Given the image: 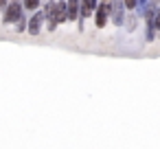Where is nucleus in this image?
<instances>
[{"label":"nucleus","instance_id":"obj_3","mask_svg":"<svg viewBox=\"0 0 160 149\" xmlns=\"http://www.w3.org/2000/svg\"><path fill=\"white\" fill-rule=\"evenodd\" d=\"M24 16L22 2H9L5 13H2V24H18V20Z\"/></svg>","mask_w":160,"mask_h":149},{"label":"nucleus","instance_id":"obj_9","mask_svg":"<svg viewBox=\"0 0 160 149\" xmlns=\"http://www.w3.org/2000/svg\"><path fill=\"white\" fill-rule=\"evenodd\" d=\"M40 7H42V2L40 0H27V2H22V9H27V11H40Z\"/></svg>","mask_w":160,"mask_h":149},{"label":"nucleus","instance_id":"obj_5","mask_svg":"<svg viewBox=\"0 0 160 149\" xmlns=\"http://www.w3.org/2000/svg\"><path fill=\"white\" fill-rule=\"evenodd\" d=\"M44 11L40 9V11H35L31 18H29V24H27V33H31V35H40L42 33V27H44Z\"/></svg>","mask_w":160,"mask_h":149},{"label":"nucleus","instance_id":"obj_11","mask_svg":"<svg viewBox=\"0 0 160 149\" xmlns=\"http://www.w3.org/2000/svg\"><path fill=\"white\" fill-rule=\"evenodd\" d=\"M156 37H160V5L156 9Z\"/></svg>","mask_w":160,"mask_h":149},{"label":"nucleus","instance_id":"obj_4","mask_svg":"<svg viewBox=\"0 0 160 149\" xmlns=\"http://www.w3.org/2000/svg\"><path fill=\"white\" fill-rule=\"evenodd\" d=\"M108 13H110L112 24H116V27H123L127 20V11L123 7V2H108Z\"/></svg>","mask_w":160,"mask_h":149},{"label":"nucleus","instance_id":"obj_6","mask_svg":"<svg viewBox=\"0 0 160 149\" xmlns=\"http://www.w3.org/2000/svg\"><path fill=\"white\" fill-rule=\"evenodd\" d=\"M94 27L97 29H105V24L110 22V13H108V2H99L97 11H94Z\"/></svg>","mask_w":160,"mask_h":149},{"label":"nucleus","instance_id":"obj_7","mask_svg":"<svg viewBox=\"0 0 160 149\" xmlns=\"http://www.w3.org/2000/svg\"><path fill=\"white\" fill-rule=\"evenodd\" d=\"M97 7H99V2H94V0H86V2H81V7H79V29H83V20L86 18L94 16Z\"/></svg>","mask_w":160,"mask_h":149},{"label":"nucleus","instance_id":"obj_1","mask_svg":"<svg viewBox=\"0 0 160 149\" xmlns=\"http://www.w3.org/2000/svg\"><path fill=\"white\" fill-rule=\"evenodd\" d=\"M42 11H44V20H46L44 24L48 31H55L57 24L68 22L66 20V2H46L42 7Z\"/></svg>","mask_w":160,"mask_h":149},{"label":"nucleus","instance_id":"obj_8","mask_svg":"<svg viewBox=\"0 0 160 149\" xmlns=\"http://www.w3.org/2000/svg\"><path fill=\"white\" fill-rule=\"evenodd\" d=\"M79 7H81V2H77V0L66 2V20H68V22L79 20Z\"/></svg>","mask_w":160,"mask_h":149},{"label":"nucleus","instance_id":"obj_10","mask_svg":"<svg viewBox=\"0 0 160 149\" xmlns=\"http://www.w3.org/2000/svg\"><path fill=\"white\" fill-rule=\"evenodd\" d=\"M27 24H29V18L22 16V18L18 20V24H16V31H18V33H24V31H27Z\"/></svg>","mask_w":160,"mask_h":149},{"label":"nucleus","instance_id":"obj_12","mask_svg":"<svg viewBox=\"0 0 160 149\" xmlns=\"http://www.w3.org/2000/svg\"><path fill=\"white\" fill-rule=\"evenodd\" d=\"M7 5H9V2H5V0H0V11H5V9H7Z\"/></svg>","mask_w":160,"mask_h":149},{"label":"nucleus","instance_id":"obj_2","mask_svg":"<svg viewBox=\"0 0 160 149\" xmlns=\"http://www.w3.org/2000/svg\"><path fill=\"white\" fill-rule=\"evenodd\" d=\"M156 9H158V2H145V40L147 42H153L156 40Z\"/></svg>","mask_w":160,"mask_h":149}]
</instances>
